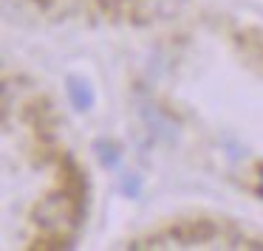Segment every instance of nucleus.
I'll use <instances>...</instances> for the list:
<instances>
[{
  "instance_id": "f257e3e1",
  "label": "nucleus",
  "mask_w": 263,
  "mask_h": 251,
  "mask_svg": "<svg viewBox=\"0 0 263 251\" xmlns=\"http://www.w3.org/2000/svg\"><path fill=\"white\" fill-rule=\"evenodd\" d=\"M82 217V198L77 189H60L51 192L34 206V223L48 237L65 240L77 232Z\"/></svg>"
},
{
  "instance_id": "f03ea898",
  "label": "nucleus",
  "mask_w": 263,
  "mask_h": 251,
  "mask_svg": "<svg viewBox=\"0 0 263 251\" xmlns=\"http://www.w3.org/2000/svg\"><path fill=\"white\" fill-rule=\"evenodd\" d=\"M218 234L215 223L210 220H190L181 226L170 228V232L159 234L147 243V248H193V245H204Z\"/></svg>"
},
{
  "instance_id": "7ed1b4c3",
  "label": "nucleus",
  "mask_w": 263,
  "mask_h": 251,
  "mask_svg": "<svg viewBox=\"0 0 263 251\" xmlns=\"http://www.w3.org/2000/svg\"><path fill=\"white\" fill-rule=\"evenodd\" d=\"M142 119H144V124L150 127V133H153L156 138H161V141H176L178 138V124L167 113H161L156 104H144Z\"/></svg>"
},
{
  "instance_id": "20e7f679",
  "label": "nucleus",
  "mask_w": 263,
  "mask_h": 251,
  "mask_svg": "<svg viewBox=\"0 0 263 251\" xmlns=\"http://www.w3.org/2000/svg\"><path fill=\"white\" fill-rule=\"evenodd\" d=\"M65 91H68L74 110H80V113H85V110H91L97 104V91H93V85L85 76H68L65 79Z\"/></svg>"
},
{
  "instance_id": "39448f33",
  "label": "nucleus",
  "mask_w": 263,
  "mask_h": 251,
  "mask_svg": "<svg viewBox=\"0 0 263 251\" xmlns=\"http://www.w3.org/2000/svg\"><path fill=\"white\" fill-rule=\"evenodd\" d=\"M93 155H97V161L105 170H119L122 164V147L116 141H110V138H97L93 141Z\"/></svg>"
},
{
  "instance_id": "423d86ee",
  "label": "nucleus",
  "mask_w": 263,
  "mask_h": 251,
  "mask_svg": "<svg viewBox=\"0 0 263 251\" xmlns=\"http://www.w3.org/2000/svg\"><path fill=\"white\" fill-rule=\"evenodd\" d=\"M119 189H122V195L139 200V198H142V192H144V178L139 175V172H125L122 181H119Z\"/></svg>"
},
{
  "instance_id": "0eeeda50",
  "label": "nucleus",
  "mask_w": 263,
  "mask_h": 251,
  "mask_svg": "<svg viewBox=\"0 0 263 251\" xmlns=\"http://www.w3.org/2000/svg\"><path fill=\"white\" fill-rule=\"evenodd\" d=\"M257 192L263 195V170H260V178H257Z\"/></svg>"
}]
</instances>
